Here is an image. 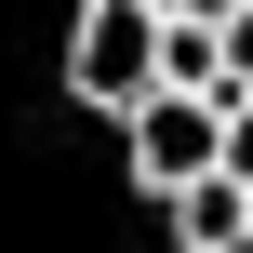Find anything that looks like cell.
I'll list each match as a JSON object with an SVG mask.
<instances>
[{
  "mask_svg": "<svg viewBox=\"0 0 253 253\" xmlns=\"http://www.w3.org/2000/svg\"><path fill=\"white\" fill-rule=\"evenodd\" d=\"M120 160H133V187H147V200H173V187L227 173V93H187V80H160V93L120 120Z\"/></svg>",
  "mask_w": 253,
  "mask_h": 253,
  "instance_id": "cell-2",
  "label": "cell"
},
{
  "mask_svg": "<svg viewBox=\"0 0 253 253\" xmlns=\"http://www.w3.org/2000/svg\"><path fill=\"white\" fill-rule=\"evenodd\" d=\"M160 227H173L187 253H253V187H240V173H200V187L160 200Z\"/></svg>",
  "mask_w": 253,
  "mask_h": 253,
  "instance_id": "cell-3",
  "label": "cell"
},
{
  "mask_svg": "<svg viewBox=\"0 0 253 253\" xmlns=\"http://www.w3.org/2000/svg\"><path fill=\"white\" fill-rule=\"evenodd\" d=\"M160 80H187V93H240V80H227V13H173Z\"/></svg>",
  "mask_w": 253,
  "mask_h": 253,
  "instance_id": "cell-4",
  "label": "cell"
},
{
  "mask_svg": "<svg viewBox=\"0 0 253 253\" xmlns=\"http://www.w3.org/2000/svg\"><path fill=\"white\" fill-rule=\"evenodd\" d=\"M227 173L253 187V93H227Z\"/></svg>",
  "mask_w": 253,
  "mask_h": 253,
  "instance_id": "cell-5",
  "label": "cell"
},
{
  "mask_svg": "<svg viewBox=\"0 0 253 253\" xmlns=\"http://www.w3.org/2000/svg\"><path fill=\"white\" fill-rule=\"evenodd\" d=\"M160 40H173V0H80L67 13V93L93 120H133L160 93Z\"/></svg>",
  "mask_w": 253,
  "mask_h": 253,
  "instance_id": "cell-1",
  "label": "cell"
}]
</instances>
